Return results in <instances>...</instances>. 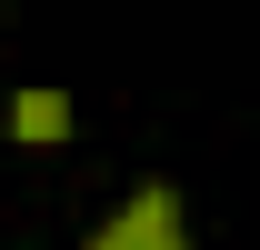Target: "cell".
<instances>
[{"instance_id": "obj_2", "label": "cell", "mask_w": 260, "mask_h": 250, "mask_svg": "<svg viewBox=\"0 0 260 250\" xmlns=\"http://www.w3.org/2000/svg\"><path fill=\"white\" fill-rule=\"evenodd\" d=\"M10 140H20V150H60L70 140V100L60 90H20L10 100Z\"/></svg>"}, {"instance_id": "obj_1", "label": "cell", "mask_w": 260, "mask_h": 250, "mask_svg": "<svg viewBox=\"0 0 260 250\" xmlns=\"http://www.w3.org/2000/svg\"><path fill=\"white\" fill-rule=\"evenodd\" d=\"M90 250H190V220H180V190L150 180V190H130L120 210L90 230Z\"/></svg>"}]
</instances>
